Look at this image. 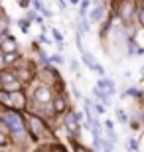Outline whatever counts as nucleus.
<instances>
[{
	"mask_svg": "<svg viewBox=\"0 0 144 152\" xmlns=\"http://www.w3.org/2000/svg\"><path fill=\"white\" fill-rule=\"evenodd\" d=\"M136 8H138V0H121L118 2L115 12L124 28H130L132 24H136Z\"/></svg>",
	"mask_w": 144,
	"mask_h": 152,
	"instance_id": "obj_1",
	"label": "nucleus"
},
{
	"mask_svg": "<svg viewBox=\"0 0 144 152\" xmlns=\"http://www.w3.org/2000/svg\"><path fill=\"white\" fill-rule=\"evenodd\" d=\"M26 126H28L30 138L34 140H42L45 136H50V126H48V121L44 117H39L38 113H32L28 118H26Z\"/></svg>",
	"mask_w": 144,
	"mask_h": 152,
	"instance_id": "obj_2",
	"label": "nucleus"
},
{
	"mask_svg": "<svg viewBox=\"0 0 144 152\" xmlns=\"http://www.w3.org/2000/svg\"><path fill=\"white\" fill-rule=\"evenodd\" d=\"M0 89L8 91V93H14V91L24 89V83L16 77V73H14L12 67H6V69L0 71Z\"/></svg>",
	"mask_w": 144,
	"mask_h": 152,
	"instance_id": "obj_3",
	"label": "nucleus"
},
{
	"mask_svg": "<svg viewBox=\"0 0 144 152\" xmlns=\"http://www.w3.org/2000/svg\"><path fill=\"white\" fill-rule=\"evenodd\" d=\"M0 118L10 126V132H12V130H26V129H28V126H26V117L22 115V111L6 109L4 113L0 115Z\"/></svg>",
	"mask_w": 144,
	"mask_h": 152,
	"instance_id": "obj_4",
	"label": "nucleus"
},
{
	"mask_svg": "<svg viewBox=\"0 0 144 152\" xmlns=\"http://www.w3.org/2000/svg\"><path fill=\"white\" fill-rule=\"evenodd\" d=\"M53 89H51L50 85H38L36 89L32 91V101H34V109L36 107H44V105H51L53 101Z\"/></svg>",
	"mask_w": 144,
	"mask_h": 152,
	"instance_id": "obj_5",
	"label": "nucleus"
},
{
	"mask_svg": "<svg viewBox=\"0 0 144 152\" xmlns=\"http://www.w3.org/2000/svg\"><path fill=\"white\" fill-rule=\"evenodd\" d=\"M61 117H63V129H65L71 136H75L79 132V126H81V115L69 109V111H65Z\"/></svg>",
	"mask_w": 144,
	"mask_h": 152,
	"instance_id": "obj_6",
	"label": "nucleus"
},
{
	"mask_svg": "<svg viewBox=\"0 0 144 152\" xmlns=\"http://www.w3.org/2000/svg\"><path fill=\"white\" fill-rule=\"evenodd\" d=\"M107 14H109V6L101 0L99 4H95L91 6V10H89V22H93V24H103L107 20Z\"/></svg>",
	"mask_w": 144,
	"mask_h": 152,
	"instance_id": "obj_7",
	"label": "nucleus"
},
{
	"mask_svg": "<svg viewBox=\"0 0 144 152\" xmlns=\"http://www.w3.org/2000/svg\"><path fill=\"white\" fill-rule=\"evenodd\" d=\"M10 109H16V111H22V113L28 109V95L24 93V89L10 93Z\"/></svg>",
	"mask_w": 144,
	"mask_h": 152,
	"instance_id": "obj_8",
	"label": "nucleus"
},
{
	"mask_svg": "<svg viewBox=\"0 0 144 152\" xmlns=\"http://www.w3.org/2000/svg\"><path fill=\"white\" fill-rule=\"evenodd\" d=\"M51 111L53 115H63L65 111H69V103H67V95L65 93H57L53 95V101H51Z\"/></svg>",
	"mask_w": 144,
	"mask_h": 152,
	"instance_id": "obj_9",
	"label": "nucleus"
},
{
	"mask_svg": "<svg viewBox=\"0 0 144 152\" xmlns=\"http://www.w3.org/2000/svg\"><path fill=\"white\" fill-rule=\"evenodd\" d=\"M18 39L14 38V36L8 32V34L0 36V50H2V53H10V51H18Z\"/></svg>",
	"mask_w": 144,
	"mask_h": 152,
	"instance_id": "obj_10",
	"label": "nucleus"
},
{
	"mask_svg": "<svg viewBox=\"0 0 144 152\" xmlns=\"http://www.w3.org/2000/svg\"><path fill=\"white\" fill-rule=\"evenodd\" d=\"M97 87H99L101 91H105L107 95H113V93L116 91L115 83H113V81H111L109 77H101V79H99V83H97Z\"/></svg>",
	"mask_w": 144,
	"mask_h": 152,
	"instance_id": "obj_11",
	"label": "nucleus"
},
{
	"mask_svg": "<svg viewBox=\"0 0 144 152\" xmlns=\"http://www.w3.org/2000/svg\"><path fill=\"white\" fill-rule=\"evenodd\" d=\"M4 56V59H6V65L8 67H14L20 59H22V56H20V51H10V53H2Z\"/></svg>",
	"mask_w": 144,
	"mask_h": 152,
	"instance_id": "obj_12",
	"label": "nucleus"
},
{
	"mask_svg": "<svg viewBox=\"0 0 144 152\" xmlns=\"http://www.w3.org/2000/svg\"><path fill=\"white\" fill-rule=\"evenodd\" d=\"M81 59H83V63L87 65L89 69H91V71H95V69H97V65H99V63L95 61V57L91 56L89 51H81Z\"/></svg>",
	"mask_w": 144,
	"mask_h": 152,
	"instance_id": "obj_13",
	"label": "nucleus"
},
{
	"mask_svg": "<svg viewBox=\"0 0 144 152\" xmlns=\"http://www.w3.org/2000/svg\"><path fill=\"white\" fill-rule=\"evenodd\" d=\"M93 97L97 99V101H101L103 105H109V103H111V95H107L105 91H101L99 87H95V89H93Z\"/></svg>",
	"mask_w": 144,
	"mask_h": 152,
	"instance_id": "obj_14",
	"label": "nucleus"
},
{
	"mask_svg": "<svg viewBox=\"0 0 144 152\" xmlns=\"http://www.w3.org/2000/svg\"><path fill=\"white\" fill-rule=\"evenodd\" d=\"M136 24L144 28V2H138V8H136Z\"/></svg>",
	"mask_w": 144,
	"mask_h": 152,
	"instance_id": "obj_15",
	"label": "nucleus"
},
{
	"mask_svg": "<svg viewBox=\"0 0 144 152\" xmlns=\"http://www.w3.org/2000/svg\"><path fill=\"white\" fill-rule=\"evenodd\" d=\"M91 10V0H81L79 2V16H87Z\"/></svg>",
	"mask_w": 144,
	"mask_h": 152,
	"instance_id": "obj_16",
	"label": "nucleus"
},
{
	"mask_svg": "<svg viewBox=\"0 0 144 152\" xmlns=\"http://www.w3.org/2000/svg\"><path fill=\"white\" fill-rule=\"evenodd\" d=\"M10 142H12L10 134H8V132H4V130H0V146H8Z\"/></svg>",
	"mask_w": 144,
	"mask_h": 152,
	"instance_id": "obj_17",
	"label": "nucleus"
},
{
	"mask_svg": "<svg viewBox=\"0 0 144 152\" xmlns=\"http://www.w3.org/2000/svg\"><path fill=\"white\" fill-rule=\"evenodd\" d=\"M134 97V99H140V97H142V93H140L138 89H134V87H130V89L128 91H124V93H122V97Z\"/></svg>",
	"mask_w": 144,
	"mask_h": 152,
	"instance_id": "obj_18",
	"label": "nucleus"
},
{
	"mask_svg": "<svg viewBox=\"0 0 144 152\" xmlns=\"http://www.w3.org/2000/svg\"><path fill=\"white\" fill-rule=\"evenodd\" d=\"M116 118H118L122 124H128V117H126V113H124L122 109H116Z\"/></svg>",
	"mask_w": 144,
	"mask_h": 152,
	"instance_id": "obj_19",
	"label": "nucleus"
},
{
	"mask_svg": "<svg viewBox=\"0 0 144 152\" xmlns=\"http://www.w3.org/2000/svg\"><path fill=\"white\" fill-rule=\"evenodd\" d=\"M18 26L22 28V32H28V28H30V20H28V18H20V20H18Z\"/></svg>",
	"mask_w": 144,
	"mask_h": 152,
	"instance_id": "obj_20",
	"label": "nucleus"
},
{
	"mask_svg": "<svg viewBox=\"0 0 144 152\" xmlns=\"http://www.w3.org/2000/svg\"><path fill=\"white\" fill-rule=\"evenodd\" d=\"M32 6H34V10H38L39 14L45 10V6H44V2H42V0H32Z\"/></svg>",
	"mask_w": 144,
	"mask_h": 152,
	"instance_id": "obj_21",
	"label": "nucleus"
},
{
	"mask_svg": "<svg viewBox=\"0 0 144 152\" xmlns=\"http://www.w3.org/2000/svg\"><path fill=\"white\" fill-rule=\"evenodd\" d=\"M38 16H39L38 10H30V8H28V12H26V18H28L30 22H36V18H38Z\"/></svg>",
	"mask_w": 144,
	"mask_h": 152,
	"instance_id": "obj_22",
	"label": "nucleus"
},
{
	"mask_svg": "<svg viewBox=\"0 0 144 152\" xmlns=\"http://www.w3.org/2000/svg\"><path fill=\"white\" fill-rule=\"evenodd\" d=\"M126 148H130L132 152H136L138 150V140H136V138H130V140L126 142Z\"/></svg>",
	"mask_w": 144,
	"mask_h": 152,
	"instance_id": "obj_23",
	"label": "nucleus"
},
{
	"mask_svg": "<svg viewBox=\"0 0 144 152\" xmlns=\"http://www.w3.org/2000/svg\"><path fill=\"white\" fill-rule=\"evenodd\" d=\"M50 152H67L65 150V146H63V144H50Z\"/></svg>",
	"mask_w": 144,
	"mask_h": 152,
	"instance_id": "obj_24",
	"label": "nucleus"
},
{
	"mask_svg": "<svg viewBox=\"0 0 144 152\" xmlns=\"http://www.w3.org/2000/svg\"><path fill=\"white\" fill-rule=\"evenodd\" d=\"M18 6H20L22 10H28L30 6H32V0H18Z\"/></svg>",
	"mask_w": 144,
	"mask_h": 152,
	"instance_id": "obj_25",
	"label": "nucleus"
},
{
	"mask_svg": "<svg viewBox=\"0 0 144 152\" xmlns=\"http://www.w3.org/2000/svg\"><path fill=\"white\" fill-rule=\"evenodd\" d=\"M51 34H53V39H56V42H63V36H61V32L57 28H51Z\"/></svg>",
	"mask_w": 144,
	"mask_h": 152,
	"instance_id": "obj_26",
	"label": "nucleus"
},
{
	"mask_svg": "<svg viewBox=\"0 0 144 152\" xmlns=\"http://www.w3.org/2000/svg\"><path fill=\"white\" fill-rule=\"evenodd\" d=\"M50 63H57V65H61V63H63V57L56 53V56H51V57H50Z\"/></svg>",
	"mask_w": 144,
	"mask_h": 152,
	"instance_id": "obj_27",
	"label": "nucleus"
},
{
	"mask_svg": "<svg viewBox=\"0 0 144 152\" xmlns=\"http://www.w3.org/2000/svg\"><path fill=\"white\" fill-rule=\"evenodd\" d=\"M107 136H109V140H113V142H116V132L113 129H107Z\"/></svg>",
	"mask_w": 144,
	"mask_h": 152,
	"instance_id": "obj_28",
	"label": "nucleus"
},
{
	"mask_svg": "<svg viewBox=\"0 0 144 152\" xmlns=\"http://www.w3.org/2000/svg\"><path fill=\"white\" fill-rule=\"evenodd\" d=\"M95 111H97V113H105V105H103V103H95Z\"/></svg>",
	"mask_w": 144,
	"mask_h": 152,
	"instance_id": "obj_29",
	"label": "nucleus"
},
{
	"mask_svg": "<svg viewBox=\"0 0 144 152\" xmlns=\"http://www.w3.org/2000/svg\"><path fill=\"white\" fill-rule=\"evenodd\" d=\"M75 152H89V150L83 146V144H79V142H75Z\"/></svg>",
	"mask_w": 144,
	"mask_h": 152,
	"instance_id": "obj_30",
	"label": "nucleus"
},
{
	"mask_svg": "<svg viewBox=\"0 0 144 152\" xmlns=\"http://www.w3.org/2000/svg\"><path fill=\"white\" fill-rule=\"evenodd\" d=\"M71 91H73V95H75V99H83V97H81V91H79L77 87H75V85L71 87Z\"/></svg>",
	"mask_w": 144,
	"mask_h": 152,
	"instance_id": "obj_31",
	"label": "nucleus"
},
{
	"mask_svg": "<svg viewBox=\"0 0 144 152\" xmlns=\"http://www.w3.org/2000/svg\"><path fill=\"white\" fill-rule=\"evenodd\" d=\"M71 71H79V61L77 59H71Z\"/></svg>",
	"mask_w": 144,
	"mask_h": 152,
	"instance_id": "obj_32",
	"label": "nucleus"
},
{
	"mask_svg": "<svg viewBox=\"0 0 144 152\" xmlns=\"http://www.w3.org/2000/svg\"><path fill=\"white\" fill-rule=\"evenodd\" d=\"M6 67H8V65H6V59H4V56L0 53V71H2V69H6Z\"/></svg>",
	"mask_w": 144,
	"mask_h": 152,
	"instance_id": "obj_33",
	"label": "nucleus"
},
{
	"mask_svg": "<svg viewBox=\"0 0 144 152\" xmlns=\"http://www.w3.org/2000/svg\"><path fill=\"white\" fill-rule=\"evenodd\" d=\"M39 44H50V39H48V38H45V34H44V32H42V34H39Z\"/></svg>",
	"mask_w": 144,
	"mask_h": 152,
	"instance_id": "obj_34",
	"label": "nucleus"
},
{
	"mask_svg": "<svg viewBox=\"0 0 144 152\" xmlns=\"http://www.w3.org/2000/svg\"><path fill=\"white\" fill-rule=\"evenodd\" d=\"M57 4H59V10H67V4H65V0H57Z\"/></svg>",
	"mask_w": 144,
	"mask_h": 152,
	"instance_id": "obj_35",
	"label": "nucleus"
},
{
	"mask_svg": "<svg viewBox=\"0 0 144 152\" xmlns=\"http://www.w3.org/2000/svg\"><path fill=\"white\" fill-rule=\"evenodd\" d=\"M95 71H97V73H99L101 77H105V69L101 67V65H97V69H95Z\"/></svg>",
	"mask_w": 144,
	"mask_h": 152,
	"instance_id": "obj_36",
	"label": "nucleus"
},
{
	"mask_svg": "<svg viewBox=\"0 0 144 152\" xmlns=\"http://www.w3.org/2000/svg\"><path fill=\"white\" fill-rule=\"evenodd\" d=\"M36 152H50V146H39Z\"/></svg>",
	"mask_w": 144,
	"mask_h": 152,
	"instance_id": "obj_37",
	"label": "nucleus"
},
{
	"mask_svg": "<svg viewBox=\"0 0 144 152\" xmlns=\"http://www.w3.org/2000/svg\"><path fill=\"white\" fill-rule=\"evenodd\" d=\"M136 117H138V121H140V124H144V111H142V113H138V115H136Z\"/></svg>",
	"mask_w": 144,
	"mask_h": 152,
	"instance_id": "obj_38",
	"label": "nucleus"
},
{
	"mask_svg": "<svg viewBox=\"0 0 144 152\" xmlns=\"http://www.w3.org/2000/svg\"><path fill=\"white\" fill-rule=\"evenodd\" d=\"M105 129H113V121H107V123H105Z\"/></svg>",
	"mask_w": 144,
	"mask_h": 152,
	"instance_id": "obj_39",
	"label": "nucleus"
},
{
	"mask_svg": "<svg viewBox=\"0 0 144 152\" xmlns=\"http://www.w3.org/2000/svg\"><path fill=\"white\" fill-rule=\"evenodd\" d=\"M138 101H140V105H142V109H144V93H142V97H140Z\"/></svg>",
	"mask_w": 144,
	"mask_h": 152,
	"instance_id": "obj_40",
	"label": "nucleus"
},
{
	"mask_svg": "<svg viewBox=\"0 0 144 152\" xmlns=\"http://www.w3.org/2000/svg\"><path fill=\"white\" fill-rule=\"evenodd\" d=\"M140 75H142V77H144V65H142V67H140Z\"/></svg>",
	"mask_w": 144,
	"mask_h": 152,
	"instance_id": "obj_41",
	"label": "nucleus"
},
{
	"mask_svg": "<svg viewBox=\"0 0 144 152\" xmlns=\"http://www.w3.org/2000/svg\"><path fill=\"white\" fill-rule=\"evenodd\" d=\"M79 2H81V0H71V4H79Z\"/></svg>",
	"mask_w": 144,
	"mask_h": 152,
	"instance_id": "obj_42",
	"label": "nucleus"
},
{
	"mask_svg": "<svg viewBox=\"0 0 144 152\" xmlns=\"http://www.w3.org/2000/svg\"><path fill=\"white\" fill-rule=\"evenodd\" d=\"M0 53H2V50H0Z\"/></svg>",
	"mask_w": 144,
	"mask_h": 152,
	"instance_id": "obj_43",
	"label": "nucleus"
},
{
	"mask_svg": "<svg viewBox=\"0 0 144 152\" xmlns=\"http://www.w3.org/2000/svg\"><path fill=\"white\" fill-rule=\"evenodd\" d=\"M0 152H2V150H0Z\"/></svg>",
	"mask_w": 144,
	"mask_h": 152,
	"instance_id": "obj_44",
	"label": "nucleus"
}]
</instances>
